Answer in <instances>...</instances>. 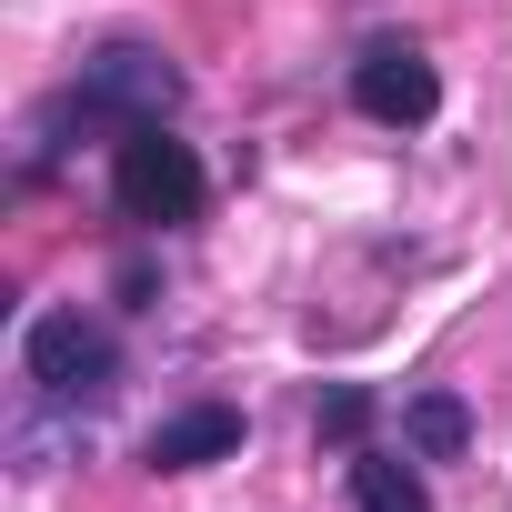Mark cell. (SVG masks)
Masks as SVG:
<instances>
[{
  "instance_id": "1",
  "label": "cell",
  "mask_w": 512,
  "mask_h": 512,
  "mask_svg": "<svg viewBox=\"0 0 512 512\" xmlns=\"http://www.w3.org/2000/svg\"><path fill=\"white\" fill-rule=\"evenodd\" d=\"M201 201H211V181H201V151L191 141H171L161 121H131L111 141V211L121 221L181 231V221H201Z\"/></svg>"
},
{
  "instance_id": "8",
  "label": "cell",
  "mask_w": 512,
  "mask_h": 512,
  "mask_svg": "<svg viewBox=\"0 0 512 512\" xmlns=\"http://www.w3.org/2000/svg\"><path fill=\"white\" fill-rule=\"evenodd\" d=\"M312 432H322L332 452H362V432H372V392H362V382H332L322 412H312Z\"/></svg>"
},
{
  "instance_id": "4",
  "label": "cell",
  "mask_w": 512,
  "mask_h": 512,
  "mask_svg": "<svg viewBox=\"0 0 512 512\" xmlns=\"http://www.w3.org/2000/svg\"><path fill=\"white\" fill-rule=\"evenodd\" d=\"M352 111L362 121H382V131H422L432 111H442V71L412 51V41H362V61H352Z\"/></svg>"
},
{
  "instance_id": "3",
  "label": "cell",
  "mask_w": 512,
  "mask_h": 512,
  "mask_svg": "<svg viewBox=\"0 0 512 512\" xmlns=\"http://www.w3.org/2000/svg\"><path fill=\"white\" fill-rule=\"evenodd\" d=\"M21 372H31L41 402H101V392L121 382V342H111L91 312H41V322L21 332Z\"/></svg>"
},
{
  "instance_id": "7",
  "label": "cell",
  "mask_w": 512,
  "mask_h": 512,
  "mask_svg": "<svg viewBox=\"0 0 512 512\" xmlns=\"http://www.w3.org/2000/svg\"><path fill=\"white\" fill-rule=\"evenodd\" d=\"M352 502L362 512H432V492H422V472L412 462H392V452H352Z\"/></svg>"
},
{
  "instance_id": "6",
  "label": "cell",
  "mask_w": 512,
  "mask_h": 512,
  "mask_svg": "<svg viewBox=\"0 0 512 512\" xmlns=\"http://www.w3.org/2000/svg\"><path fill=\"white\" fill-rule=\"evenodd\" d=\"M402 442H412V462H462L472 452V412H462V392H412L402 402Z\"/></svg>"
},
{
  "instance_id": "2",
  "label": "cell",
  "mask_w": 512,
  "mask_h": 512,
  "mask_svg": "<svg viewBox=\"0 0 512 512\" xmlns=\"http://www.w3.org/2000/svg\"><path fill=\"white\" fill-rule=\"evenodd\" d=\"M181 111V71L151 51V41H111L81 61V81L61 91L51 121H91V131H131V121H171Z\"/></svg>"
},
{
  "instance_id": "5",
  "label": "cell",
  "mask_w": 512,
  "mask_h": 512,
  "mask_svg": "<svg viewBox=\"0 0 512 512\" xmlns=\"http://www.w3.org/2000/svg\"><path fill=\"white\" fill-rule=\"evenodd\" d=\"M241 412L231 402H201V412H171V422H151V442H141V462L151 472H201V462H231L241 452Z\"/></svg>"
}]
</instances>
